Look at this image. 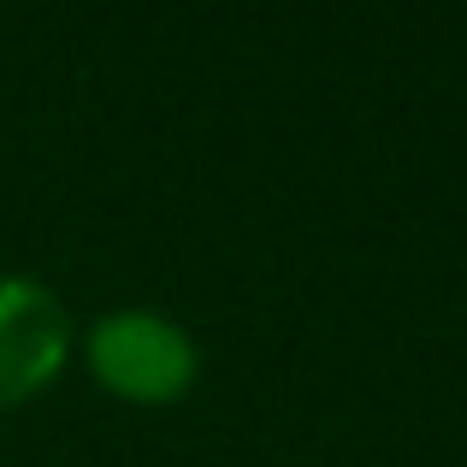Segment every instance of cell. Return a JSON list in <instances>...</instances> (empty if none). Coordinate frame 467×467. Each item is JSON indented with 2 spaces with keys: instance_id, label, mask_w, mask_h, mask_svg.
<instances>
[{
  "instance_id": "obj_1",
  "label": "cell",
  "mask_w": 467,
  "mask_h": 467,
  "mask_svg": "<svg viewBox=\"0 0 467 467\" xmlns=\"http://www.w3.org/2000/svg\"><path fill=\"white\" fill-rule=\"evenodd\" d=\"M89 355H95V373L119 397H137V402L178 397L195 379V343L183 337V326H171L166 314H149V308L107 314L95 326Z\"/></svg>"
},
{
  "instance_id": "obj_2",
  "label": "cell",
  "mask_w": 467,
  "mask_h": 467,
  "mask_svg": "<svg viewBox=\"0 0 467 467\" xmlns=\"http://www.w3.org/2000/svg\"><path fill=\"white\" fill-rule=\"evenodd\" d=\"M66 361V314L30 278H0V402L30 397Z\"/></svg>"
}]
</instances>
